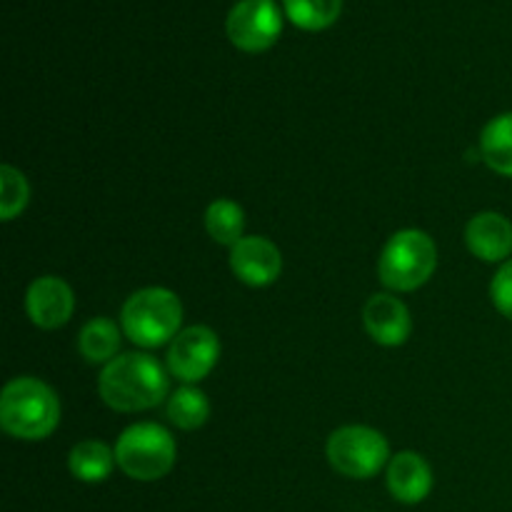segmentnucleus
Returning <instances> with one entry per match:
<instances>
[{"label":"nucleus","mask_w":512,"mask_h":512,"mask_svg":"<svg viewBox=\"0 0 512 512\" xmlns=\"http://www.w3.org/2000/svg\"><path fill=\"white\" fill-rule=\"evenodd\" d=\"M170 378L163 365L148 353H125L110 360L98 378V393L118 413L158 408L168 398Z\"/></svg>","instance_id":"obj_1"},{"label":"nucleus","mask_w":512,"mask_h":512,"mask_svg":"<svg viewBox=\"0 0 512 512\" xmlns=\"http://www.w3.org/2000/svg\"><path fill=\"white\" fill-rule=\"evenodd\" d=\"M60 423V400L38 378L10 380L0 395V425L18 440H45Z\"/></svg>","instance_id":"obj_2"},{"label":"nucleus","mask_w":512,"mask_h":512,"mask_svg":"<svg viewBox=\"0 0 512 512\" xmlns=\"http://www.w3.org/2000/svg\"><path fill=\"white\" fill-rule=\"evenodd\" d=\"M183 323V303L168 288H143L125 300L120 310L123 335L138 348L173 343Z\"/></svg>","instance_id":"obj_3"},{"label":"nucleus","mask_w":512,"mask_h":512,"mask_svg":"<svg viewBox=\"0 0 512 512\" xmlns=\"http://www.w3.org/2000/svg\"><path fill=\"white\" fill-rule=\"evenodd\" d=\"M438 268V248L423 230H398L385 243L378 260L380 283L395 293H413L433 278Z\"/></svg>","instance_id":"obj_4"},{"label":"nucleus","mask_w":512,"mask_h":512,"mask_svg":"<svg viewBox=\"0 0 512 512\" xmlns=\"http://www.w3.org/2000/svg\"><path fill=\"white\" fill-rule=\"evenodd\" d=\"M178 445L175 438L155 423H138L123 430L115 443V463L128 478L153 483L173 470Z\"/></svg>","instance_id":"obj_5"},{"label":"nucleus","mask_w":512,"mask_h":512,"mask_svg":"<svg viewBox=\"0 0 512 512\" xmlns=\"http://www.w3.org/2000/svg\"><path fill=\"white\" fill-rule=\"evenodd\" d=\"M330 465L340 475L353 480H368L388 465L390 448L383 433L368 425H345L328 438Z\"/></svg>","instance_id":"obj_6"},{"label":"nucleus","mask_w":512,"mask_h":512,"mask_svg":"<svg viewBox=\"0 0 512 512\" xmlns=\"http://www.w3.org/2000/svg\"><path fill=\"white\" fill-rule=\"evenodd\" d=\"M225 30L235 48L245 53H263L273 48L283 33V15L275 0H238L230 8Z\"/></svg>","instance_id":"obj_7"},{"label":"nucleus","mask_w":512,"mask_h":512,"mask_svg":"<svg viewBox=\"0 0 512 512\" xmlns=\"http://www.w3.org/2000/svg\"><path fill=\"white\" fill-rule=\"evenodd\" d=\"M220 358V340L208 325H190L180 330L168 348V370L185 385L208 378Z\"/></svg>","instance_id":"obj_8"},{"label":"nucleus","mask_w":512,"mask_h":512,"mask_svg":"<svg viewBox=\"0 0 512 512\" xmlns=\"http://www.w3.org/2000/svg\"><path fill=\"white\" fill-rule=\"evenodd\" d=\"M230 268L240 283L250 288L273 285L283 273V255L278 245L260 235H248L230 248Z\"/></svg>","instance_id":"obj_9"},{"label":"nucleus","mask_w":512,"mask_h":512,"mask_svg":"<svg viewBox=\"0 0 512 512\" xmlns=\"http://www.w3.org/2000/svg\"><path fill=\"white\" fill-rule=\"evenodd\" d=\"M25 310L35 328L58 330L73 318L75 298L70 285L58 275H43L33 280L25 293Z\"/></svg>","instance_id":"obj_10"},{"label":"nucleus","mask_w":512,"mask_h":512,"mask_svg":"<svg viewBox=\"0 0 512 512\" xmlns=\"http://www.w3.org/2000/svg\"><path fill=\"white\" fill-rule=\"evenodd\" d=\"M363 323L370 338L378 345H385V348L403 345L410 338V330H413V320H410L403 300L388 293H378L368 298L363 308Z\"/></svg>","instance_id":"obj_11"},{"label":"nucleus","mask_w":512,"mask_h":512,"mask_svg":"<svg viewBox=\"0 0 512 512\" xmlns=\"http://www.w3.org/2000/svg\"><path fill=\"white\" fill-rule=\"evenodd\" d=\"M465 243L470 253L485 263H508L512 255V223L493 210L473 215L465 228Z\"/></svg>","instance_id":"obj_12"},{"label":"nucleus","mask_w":512,"mask_h":512,"mask_svg":"<svg viewBox=\"0 0 512 512\" xmlns=\"http://www.w3.org/2000/svg\"><path fill=\"white\" fill-rule=\"evenodd\" d=\"M388 490L398 503H423L433 490V470L418 453H398L388 463Z\"/></svg>","instance_id":"obj_13"},{"label":"nucleus","mask_w":512,"mask_h":512,"mask_svg":"<svg viewBox=\"0 0 512 512\" xmlns=\"http://www.w3.org/2000/svg\"><path fill=\"white\" fill-rule=\"evenodd\" d=\"M115 450L100 440H83L68 455V468L80 483H103L115 468Z\"/></svg>","instance_id":"obj_14"},{"label":"nucleus","mask_w":512,"mask_h":512,"mask_svg":"<svg viewBox=\"0 0 512 512\" xmlns=\"http://www.w3.org/2000/svg\"><path fill=\"white\" fill-rule=\"evenodd\" d=\"M480 155L495 173L512 178V113L490 120L480 135Z\"/></svg>","instance_id":"obj_15"},{"label":"nucleus","mask_w":512,"mask_h":512,"mask_svg":"<svg viewBox=\"0 0 512 512\" xmlns=\"http://www.w3.org/2000/svg\"><path fill=\"white\" fill-rule=\"evenodd\" d=\"M78 350L88 363L108 365L118 358L120 328L110 318H93L78 335Z\"/></svg>","instance_id":"obj_16"},{"label":"nucleus","mask_w":512,"mask_h":512,"mask_svg":"<svg viewBox=\"0 0 512 512\" xmlns=\"http://www.w3.org/2000/svg\"><path fill=\"white\" fill-rule=\"evenodd\" d=\"M165 413H168L170 423H173L175 428L198 430L208 423L210 403L208 398H205L203 390H198L195 385H183V388H178L168 398Z\"/></svg>","instance_id":"obj_17"},{"label":"nucleus","mask_w":512,"mask_h":512,"mask_svg":"<svg viewBox=\"0 0 512 512\" xmlns=\"http://www.w3.org/2000/svg\"><path fill=\"white\" fill-rule=\"evenodd\" d=\"M205 230H208L210 238L220 245H230L233 248L235 243L245 238V213L238 203L228 198H220L215 203L208 205L205 210Z\"/></svg>","instance_id":"obj_18"},{"label":"nucleus","mask_w":512,"mask_h":512,"mask_svg":"<svg viewBox=\"0 0 512 512\" xmlns=\"http://www.w3.org/2000/svg\"><path fill=\"white\" fill-rule=\"evenodd\" d=\"M285 13L298 28L325 30L343 13V0H283Z\"/></svg>","instance_id":"obj_19"},{"label":"nucleus","mask_w":512,"mask_h":512,"mask_svg":"<svg viewBox=\"0 0 512 512\" xmlns=\"http://www.w3.org/2000/svg\"><path fill=\"white\" fill-rule=\"evenodd\" d=\"M30 200V188L28 180L20 170H15L13 165H3L0 168V218L5 223H10L13 218H18L25 210Z\"/></svg>","instance_id":"obj_20"},{"label":"nucleus","mask_w":512,"mask_h":512,"mask_svg":"<svg viewBox=\"0 0 512 512\" xmlns=\"http://www.w3.org/2000/svg\"><path fill=\"white\" fill-rule=\"evenodd\" d=\"M490 298H493L498 313L512 320V260L500 265V270L495 273L493 283H490Z\"/></svg>","instance_id":"obj_21"}]
</instances>
